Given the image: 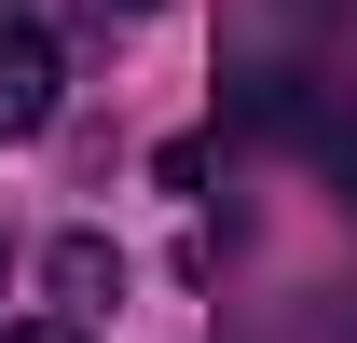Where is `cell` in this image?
<instances>
[{
    "mask_svg": "<svg viewBox=\"0 0 357 343\" xmlns=\"http://www.w3.org/2000/svg\"><path fill=\"white\" fill-rule=\"evenodd\" d=\"M0 275H14V234H0Z\"/></svg>",
    "mask_w": 357,
    "mask_h": 343,
    "instance_id": "obj_5",
    "label": "cell"
},
{
    "mask_svg": "<svg viewBox=\"0 0 357 343\" xmlns=\"http://www.w3.org/2000/svg\"><path fill=\"white\" fill-rule=\"evenodd\" d=\"M55 124V42L28 0H0V137H42Z\"/></svg>",
    "mask_w": 357,
    "mask_h": 343,
    "instance_id": "obj_1",
    "label": "cell"
},
{
    "mask_svg": "<svg viewBox=\"0 0 357 343\" xmlns=\"http://www.w3.org/2000/svg\"><path fill=\"white\" fill-rule=\"evenodd\" d=\"M55 289L69 302H124V261L96 247V234H69V247H55Z\"/></svg>",
    "mask_w": 357,
    "mask_h": 343,
    "instance_id": "obj_2",
    "label": "cell"
},
{
    "mask_svg": "<svg viewBox=\"0 0 357 343\" xmlns=\"http://www.w3.org/2000/svg\"><path fill=\"white\" fill-rule=\"evenodd\" d=\"M0 343H83V330H55V316H42V330H0Z\"/></svg>",
    "mask_w": 357,
    "mask_h": 343,
    "instance_id": "obj_3",
    "label": "cell"
},
{
    "mask_svg": "<svg viewBox=\"0 0 357 343\" xmlns=\"http://www.w3.org/2000/svg\"><path fill=\"white\" fill-rule=\"evenodd\" d=\"M110 14H165V0H110Z\"/></svg>",
    "mask_w": 357,
    "mask_h": 343,
    "instance_id": "obj_4",
    "label": "cell"
}]
</instances>
